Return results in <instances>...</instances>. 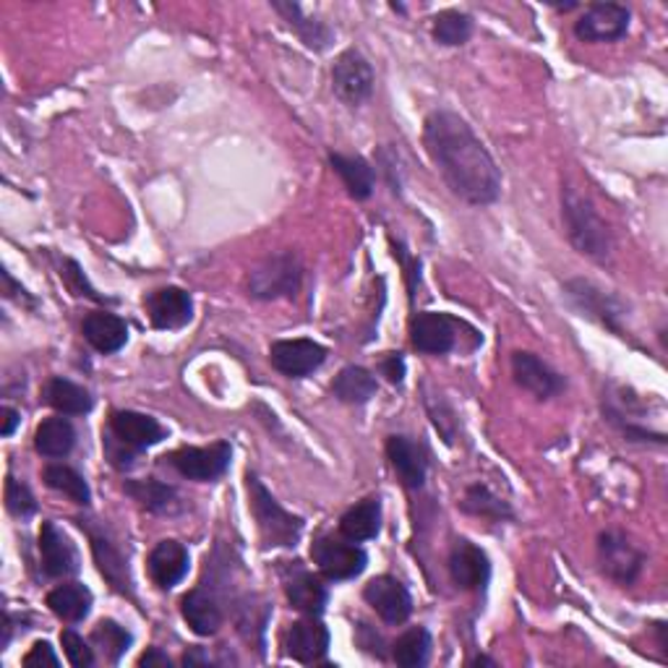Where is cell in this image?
Returning <instances> with one entry per match:
<instances>
[{
    "label": "cell",
    "instance_id": "obj_17",
    "mask_svg": "<svg viewBox=\"0 0 668 668\" xmlns=\"http://www.w3.org/2000/svg\"><path fill=\"white\" fill-rule=\"evenodd\" d=\"M39 556H43V569L47 577H71L79 571V551L55 522H43Z\"/></svg>",
    "mask_w": 668,
    "mask_h": 668
},
{
    "label": "cell",
    "instance_id": "obj_26",
    "mask_svg": "<svg viewBox=\"0 0 668 668\" xmlns=\"http://www.w3.org/2000/svg\"><path fill=\"white\" fill-rule=\"evenodd\" d=\"M274 11L285 16V22L291 24V30L298 32L301 43L312 50H327L329 45L335 43V32L329 30L327 24L319 22V19H312L303 13L298 3H282V0H274Z\"/></svg>",
    "mask_w": 668,
    "mask_h": 668
},
{
    "label": "cell",
    "instance_id": "obj_5",
    "mask_svg": "<svg viewBox=\"0 0 668 668\" xmlns=\"http://www.w3.org/2000/svg\"><path fill=\"white\" fill-rule=\"evenodd\" d=\"M598 562L603 575L616 585H632L645 567V554L624 533L609 530L598 539Z\"/></svg>",
    "mask_w": 668,
    "mask_h": 668
},
{
    "label": "cell",
    "instance_id": "obj_35",
    "mask_svg": "<svg viewBox=\"0 0 668 668\" xmlns=\"http://www.w3.org/2000/svg\"><path fill=\"white\" fill-rule=\"evenodd\" d=\"M126 494L134 496L149 512H173L178 491L173 486H165L160 480H126Z\"/></svg>",
    "mask_w": 668,
    "mask_h": 668
},
{
    "label": "cell",
    "instance_id": "obj_24",
    "mask_svg": "<svg viewBox=\"0 0 668 668\" xmlns=\"http://www.w3.org/2000/svg\"><path fill=\"white\" fill-rule=\"evenodd\" d=\"M89 539H92L94 559H98V567L102 575H105V580L113 585L115 590H121V593H128L131 590L128 564L126 556L121 554V548L107 539L105 530H89Z\"/></svg>",
    "mask_w": 668,
    "mask_h": 668
},
{
    "label": "cell",
    "instance_id": "obj_20",
    "mask_svg": "<svg viewBox=\"0 0 668 668\" xmlns=\"http://www.w3.org/2000/svg\"><path fill=\"white\" fill-rule=\"evenodd\" d=\"M329 650V630L319 622V616L298 619L287 630V653L298 664H319Z\"/></svg>",
    "mask_w": 668,
    "mask_h": 668
},
{
    "label": "cell",
    "instance_id": "obj_3",
    "mask_svg": "<svg viewBox=\"0 0 668 668\" xmlns=\"http://www.w3.org/2000/svg\"><path fill=\"white\" fill-rule=\"evenodd\" d=\"M248 507H251L253 518H257V528L264 546H295L303 533V520L280 507V501L267 491L253 473H248Z\"/></svg>",
    "mask_w": 668,
    "mask_h": 668
},
{
    "label": "cell",
    "instance_id": "obj_7",
    "mask_svg": "<svg viewBox=\"0 0 668 668\" xmlns=\"http://www.w3.org/2000/svg\"><path fill=\"white\" fill-rule=\"evenodd\" d=\"M564 293H567L569 303L580 312V316H588V319L598 321L601 327L611 329L614 335L624 332L622 329L624 308L614 295L603 293L601 287H596L593 282L588 280H569L567 285H564Z\"/></svg>",
    "mask_w": 668,
    "mask_h": 668
},
{
    "label": "cell",
    "instance_id": "obj_11",
    "mask_svg": "<svg viewBox=\"0 0 668 668\" xmlns=\"http://www.w3.org/2000/svg\"><path fill=\"white\" fill-rule=\"evenodd\" d=\"M630 32V11L619 3H593L575 22L582 43H616Z\"/></svg>",
    "mask_w": 668,
    "mask_h": 668
},
{
    "label": "cell",
    "instance_id": "obj_45",
    "mask_svg": "<svg viewBox=\"0 0 668 668\" xmlns=\"http://www.w3.org/2000/svg\"><path fill=\"white\" fill-rule=\"evenodd\" d=\"M19 421H22V416H19V410H13L5 405L3 408V437H11L13 429H16Z\"/></svg>",
    "mask_w": 668,
    "mask_h": 668
},
{
    "label": "cell",
    "instance_id": "obj_36",
    "mask_svg": "<svg viewBox=\"0 0 668 668\" xmlns=\"http://www.w3.org/2000/svg\"><path fill=\"white\" fill-rule=\"evenodd\" d=\"M43 478H45V484L53 488V491L66 494L68 499L73 501V505L87 507L89 501H92V491H89L87 480L81 478V475L76 473L73 467L58 465V463H55V465H47V467H45V473H43Z\"/></svg>",
    "mask_w": 668,
    "mask_h": 668
},
{
    "label": "cell",
    "instance_id": "obj_28",
    "mask_svg": "<svg viewBox=\"0 0 668 668\" xmlns=\"http://www.w3.org/2000/svg\"><path fill=\"white\" fill-rule=\"evenodd\" d=\"M181 614L185 619V624L202 637L215 635L219 626H223V611H219L215 598L204 593V590H191V593L183 596Z\"/></svg>",
    "mask_w": 668,
    "mask_h": 668
},
{
    "label": "cell",
    "instance_id": "obj_38",
    "mask_svg": "<svg viewBox=\"0 0 668 668\" xmlns=\"http://www.w3.org/2000/svg\"><path fill=\"white\" fill-rule=\"evenodd\" d=\"M92 643L100 647L107 664H118V660L123 658V653L128 650L131 635L118 622H113V619H102V622L94 626Z\"/></svg>",
    "mask_w": 668,
    "mask_h": 668
},
{
    "label": "cell",
    "instance_id": "obj_14",
    "mask_svg": "<svg viewBox=\"0 0 668 668\" xmlns=\"http://www.w3.org/2000/svg\"><path fill=\"white\" fill-rule=\"evenodd\" d=\"M512 376L514 382L525 392H530L535 399H551L567 387V382H564L559 371H554L543 358L528 353V350L512 353Z\"/></svg>",
    "mask_w": 668,
    "mask_h": 668
},
{
    "label": "cell",
    "instance_id": "obj_44",
    "mask_svg": "<svg viewBox=\"0 0 668 668\" xmlns=\"http://www.w3.org/2000/svg\"><path fill=\"white\" fill-rule=\"evenodd\" d=\"M139 666H147V668H155V666H170V658L165 656V653L160 650V647H151V650L144 653V656L139 658Z\"/></svg>",
    "mask_w": 668,
    "mask_h": 668
},
{
    "label": "cell",
    "instance_id": "obj_29",
    "mask_svg": "<svg viewBox=\"0 0 668 668\" xmlns=\"http://www.w3.org/2000/svg\"><path fill=\"white\" fill-rule=\"evenodd\" d=\"M73 444H76V429L64 416L47 418V421L39 423L37 431H34V450L43 454V457L50 460L66 457V454H71Z\"/></svg>",
    "mask_w": 668,
    "mask_h": 668
},
{
    "label": "cell",
    "instance_id": "obj_31",
    "mask_svg": "<svg viewBox=\"0 0 668 668\" xmlns=\"http://www.w3.org/2000/svg\"><path fill=\"white\" fill-rule=\"evenodd\" d=\"M92 590L81 582H66L50 590L47 596V605L55 616H60L64 622H81L92 611Z\"/></svg>",
    "mask_w": 668,
    "mask_h": 668
},
{
    "label": "cell",
    "instance_id": "obj_13",
    "mask_svg": "<svg viewBox=\"0 0 668 668\" xmlns=\"http://www.w3.org/2000/svg\"><path fill=\"white\" fill-rule=\"evenodd\" d=\"M270 361L282 376L303 378L314 374L316 369H321V363L327 361V348L314 340H306V337H298V340H280L274 342L270 350Z\"/></svg>",
    "mask_w": 668,
    "mask_h": 668
},
{
    "label": "cell",
    "instance_id": "obj_32",
    "mask_svg": "<svg viewBox=\"0 0 668 668\" xmlns=\"http://www.w3.org/2000/svg\"><path fill=\"white\" fill-rule=\"evenodd\" d=\"M376 376L363 366H346L332 382L335 397L348 405H366L376 395Z\"/></svg>",
    "mask_w": 668,
    "mask_h": 668
},
{
    "label": "cell",
    "instance_id": "obj_9",
    "mask_svg": "<svg viewBox=\"0 0 668 668\" xmlns=\"http://www.w3.org/2000/svg\"><path fill=\"white\" fill-rule=\"evenodd\" d=\"M233 446L227 442H215L210 446H183V450L173 452L168 463L176 467L183 478L199 480V484H210L217 480L227 467H230Z\"/></svg>",
    "mask_w": 668,
    "mask_h": 668
},
{
    "label": "cell",
    "instance_id": "obj_18",
    "mask_svg": "<svg viewBox=\"0 0 668 668\" xmlns=\"http://www.w3.org/2000/svg\"><path fill=\"white\" fill-rule=\"evenodd\" d=\"M282 582H285L287 601L306 616H319L329 601L327 585L319 577H314L312 571L298 567V562H293V567L282 571Z\"/></svg>",
    "mask_w": 668,
    "mask_h": 668
},
{
    "label": "cell",
    "instance_id": "obj_21",
    "mask_svg": "<svg viewBox=\"0 0 668 668\" xmlns=\"http://www.w3.org/2000/svg\"><path fill=\"white\" fill-rule=\"evenodd\" d=\"M147 564H149V577L155 580L157 588L170 590L185 577L191 556H189V548H185L183 543L162 541L151 548Z\"/></svg>",
    "mask_w": 668,
    "mask_h": 668
},
{
    "label": "cell",
    "instance_id": "obj_15",
    "mask_svg": "<svg viewBox=\"0 0 668 668\" xmlns=\"http://www.w3.org/2000/svg\"><path fill=\"white\" fill-rule=\"evenodd\" d=\"M363 598H366V603L387 624H403L408 622L412 614V598L408 588L392 575L374 577V580L363 588Z\"/></svg>",
    "mask_w": 668,
    "mask_h": 668
},
{
    "label": "cell",
    "instance_id": "obj_34",
    "mask_svg": "<svg viewBox=\"0 0 668 668\" xmlns=\"http://www.w3.org/2000/svg\"><path fill=\"white\" fill-rule=\"evenodd\" d=\"M433 39L446 47H460L473 37V19L465 11L450 9L433 16Z\"/></svg>",
    "mask_w": 668,
    "mask_h": 668
},
{
    "label": "cell",
    "instance_id": "obj_10",
    "mask_svg": "<svg viewBox=\"0 0 668 668\" xmlns=\"http://www.w3.org/2000/svg\"><path fill=\"white\" fill-rule=\"evenodd\" d=\"M465 324L452 319L450 314L423 312L412 316L410 324V340L412 348L429 355H444L457 348V332Z\"/></svg>",
    "mask_w": 668,
    "mask_h": 668
},
{
    "label": "cell",
    "instance_id": "obj_43",
    "mask_svg": "<svg viewBox=\"0 0 668 668\" xmlns=\"http://www.w3.org/2000/svg\"><path fill=\"white\" fill-rule=\"evenodd\" d=\"M378 369H382V374L387 376L392 384H403V378H405L403 353H387L382 358V363H378Z\"/></svg>",
    "mask_w": 668,
    "mask_h": 668
},
{
    "label": "cell",
    "instance_id": "obj_41",
    "mask_svg": "<svg viewBox=\"0 0 668 668\" xmlns=\"http://www.w3.org/2000/svg\"><path fill=\"white\" fill-rule=\"evenodd\" d=\"M136 452H139V450H134V446L118 442V439H115L113 433H110V437L105 439V454H107L110 463H113L115 467H131V465H134Z\"/></svg>",
    "mask_w": 668,
    "mask_h": 668
},
{
    "label": "cell",
    "instance_id": "obj_1",
    "mask_svg": "<svg viewBox=\"0 0 668 668\" xmlns=\"http://www.w3.org/2000/svg\"><path fill=\"white\" fill-rule=\"evenodd\" d=\"M423 147L454 196L473 206L499 199L501 173L491 151L457 113L433 110L423 123Z\"/></svg>",
    "mask_w": 668,
    "mask_h": 668
},
{
    "label": "cell",
    "instance_id": "obj_39",
    "mask_svg": "<svg viewBox=\"0 0 668 668\" xmlns=\"http://www.w3.org/2000/svg\"><path fill=\"white\" fill-rule=\"evenodd\" d=\"M5 507L13 518H32L37 512V501H34V494L30 491V486L16 480L13 475L5 478Z\"/></svg>",
    "mask_w": 668,
    "mask_h": 668
},
{
    "label": "cell",
    "instance_id": "obj_42",
    "mask_svg": "<svg viewBox=\"0 0 668 668\" xmlns=\"http://www.w3.org/2000/svg\"><path fill=\"white\" fill-rule=\"evenodd\" d=\"M60 660L53 653L50 643H34V647L30 650V656L24 658L26 668H37V666H58Z\"/></svg>",
    "mask_w": 668,
    "mask_h": 668
},
{
    "label": "cell",
    "instance_id": "obj_27",
    "mask_svg": "<svg viewBox=\"0 0 668 668\" xmlns=\"http://www.w3.org/2000/svg\"><path fill=\"white\" fill-rule=\"evenodd\" d=\"M329 162H332L335 173L342 178V183H346L348 194L358 199V202H363V199L374 194V185H376L374 168H371L363 157L332 151V155H329Z\"/></svg>",
    "mask_w": 668,
    "mask_h": 668
},
{
    "label": "cell",
    "instance_id": "obj_30",
    "mask_svg": "<svg viewBox=\"0 0 668 668\" xmlns=\"http://www.w3.org/2000/svg\"><path fill=\"white\" fill-rule=\"evenodd\" d=\"M45 403L60 412V416H84L94 408V399L84 387L68 382L64 376H55L43 389Z\"/></svg>",
    "mask_w": 668,
    "mask_h": 668
},
{
    "label": "cell",
    "instance_id": "obj_4",
    "mask_svg": "<svg viewBox=\"0 0 668 668\" xmlns=\"http://www.w3.org/2000/svg\"><path fill=\"white\" fill-rule=\"evenodd\" d=\"M303 264L293 251L274 253L248 274V295L257 301L291 298L301 291Z\"/></svg>",
    "mask_w": 668,
    "mask_h": 668
},
{
    "label": "cell",
    "instance_id": "obj_40",
    "mask_svg": "<svg viewBox=\"0 0 668 668\" xmlns=\"http://www.w3.org/2000/svg\"><path fill=\"white\" fill-rule=\"evenodd\" d=\"M60 643H64V653L68 658V664L76 668H89L94 664V650L89 647V643L81 635H76L73 630H66L60 635Z\"/></svg>",
    "mask_w": 668,
    "mask_h": 668
},
{
    "label": "cell",
    "instance_id": "obj_8",
    "mask_svg": "<svg viewBox=\"0 0 668 668\" xmlns=\"http://www.w3.org/2000/svg\"><path fill=\"white\" fill-rule=\"evenodd\" d=\"M332 89L350 107L363 105L374 94V68L363 58V53L346 50L335 60Z\"/></svg>",
    "mask_w": 668,
    "mask_h": 668
},
{
    "label": "cell",
    "instance_id": "obj_12",
    "mask_svg": "<svg viewBox=\"0 0 668 668\" xmlns=\"http://www.w3.org/2000/svg\"><path fill=\"white\" fill-rule=\"evenodd\" d=\"M144 308H147L151 327L162 329V332L183 329L185 324L194 319V301H191V295L183 287L176 285L149 293L144 298Z\"/></svg>",
    "mask_w": 668,
    "mask_h": 668
},
{
    "label": "cell",
    "instance_id": "obj_25",
    "mask_svg": "<svg viewBox=\"0 0 668 668\" xmlns=\"http://www.w3.org/2000/svg\"><path fill=\"white\" fill-rule=\"evenodd\" d=\"M378 530H382V501H378V496H369V499L358 501L355 507H350L340 518V533L348 541H371L376 539Z\"/></svg>",
    "mask_w": 668,
    "mask_h": 668
},
{
    "label": "cell",
    "instance_id": "obj_6",
    "mask_svg": "<svg viewBox=\"0 0 668 668\" xmlns=\"http://www.w3.org/2000/svg\"><path fill=\"white\" fill-rule=\"evenodd\" d=\"M312 559L327 580H353L366 569V551L355 546V541L340 539H316L312 546Z\"/></svg>",
    "mask_w": 668,
    "mask_h": 668
},
{
    "label": "cell",
    "instance_id": "obj_22",
    "mask_svg": "<svg viewBox=\"0 0 668 668\" xmlns=\"http://www.w3.org/2000/svg\"><path fill=\"white\" fill-rule=\"evenodd\" d=\"M387 457L405 486L421 488L426 484L429 460H426V452L421 444H416L408 437H389Z\"/></svg>",
    "mask_w": 668,
    "mask_h": 668
},
{
    "label": "cell",
    "instance_id": "obj_23",
    "mask_svg": "<svg viewBox=\"0 0 668 668\" xmlns=\"http://www.w3.org/2000/svg\"><path fill=\"white\" fill-rule=\"evenodd\" d=\"M81 332L84 340L92 346L98 353L110 355L118 353V350L128 342V324L121 316L110 312H92L81 324Z\"/></svg>",
    "mask_w": 668,
    "mask_h": 668
},
{
    "label": "cell",
    "instance_id": "obj_19",
    "mask_svg": "<svg viewBox=\"0 0 668 668\" xmlns=\"http://www.w3.org/2000/svg\"><path fill=\"white\" fill-rule=\"evenodd\" d=\"M110 433L118 442L134 446V450H147V446L160 444L168 437V431L155 418L136 410H115L110 416Z\"/></svg>",
    "mask_w": 668,
    "mask_h": 668
},
{
    "label": "cell",
    "instance_id": "obj_2",
    "mask_svg": "<svg viewBox=\"0 0 668 668\" xmlns=\"http://www.w3.org/2000/svg\"><path fill=\"white\" fill-rule=\"evenodd\" d=\"M562 219L567 227V236L571 246L590 257L593 261H609L611 251H614V240H611V230L605 219L598 215V210L588 196L577 194L575 189L562 191Z\"/></svg>",
    "mask_w": 668,
    "mask_h": 668
},
{
    "label": "cell",
    "instance_id": "obj_16",
    "mask_svg": "<svg viewBox=\"0 0 668 668\" xmlns=\"http://www.w3.org/2000/svg\"><path fill=\"white\" fill-rule=\"evenodd\" d=\"M450 575L457 588L480 593L491 580V562H488L486 551L475 543L457 541L450 554Z\"/></svg>",
    "mask_w": 668,
    "mask_h": 668
},
{
    "label": "cell",
    "instance_id": "obj_37",
    "mask_svg": "<svg viewBox=\"0 0 668 668\" xmlns=\"http://www.w3.org/2000/svg\"><path fill=\"white\" fill-rule=\"evenodd\" d=\"M467 514H475V518H486V520H509L512 518V509L505 499H499L491 488L475 484L465 491L463 505Z\"/></svg>",
    "mask_w": 668,
    "mask_h": 668
},
{
    "label": "cell",
    "instance_id": "obj_46",
    "mask_svg": "<svg viewBox=\"0 0 668 668\" xmlns=\"http://www.w3.org/2000/svg\"><path fill=\"white\" fill-rule=\"evenodd\" d=\"M183 664H185V666H206V664H212V660H210V656H206L204 650H199V647H196V650L185 653V656H183Z\"/></svg>",
    "mask_w": 668,
    "mask_h": 668
},
{
    "label": "cell",
    "instance_id": "obj_33",
    "mask_svg": "<svg viewBox=\"0 0 668 668\" xmlns=\"http://www.w3.org/2000/svg\"><path fill=\"white\" fill-rule=\"evenodd\" d=\"M431 656V632L426 626H412L392 645V658L405 668H418L429 664Z\"/></svg>",
    "mask_w": 668,
    "mask_h": 668
}]
</instances>
